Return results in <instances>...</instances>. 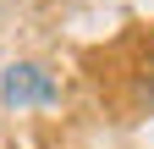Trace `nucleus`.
<instances>
[{
	"label": "nucleus",
	"mask_w": 154,
	"mask_h": 149,
	"mask_svg": "<svg viewBox=\"0 0 154 149\" xmlns=\"http://www.w3.org/2000/svg\"><path fill=\"white\" fill-rule=\"evenodd\" d=\"M143 78H149V88H154V39L143 44Z\"/></svg>",
	"instance_id": "obj_2"
},
{
	"label": "nucleus",
	"mask_w": 154,
	"mask_h": 149,
	"mask_svg": "<svg viewBox=\"0 0 154 149\" xmlns=\"http://www.w3.org/2000/svg\"><path fill=\"white\" fill-rule=\"evenodd\" d=\"M61 100V88H55V78L44 66L33 61H11L6 72H0V105L6 110H22V105H55Z\"/></svg>",
	"instance_id": "obj_1"
}]
</instances>
